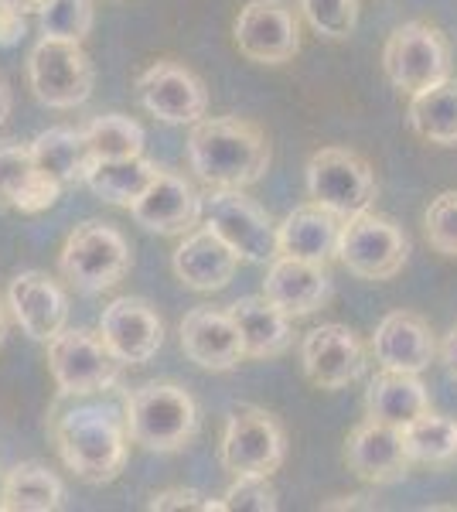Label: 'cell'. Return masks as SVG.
I'll return each instance as SVG.
<instances>
[{
    "label": "cell",
    "mask_w": 457,
    "mask_h": 512,
    "mask_svg": "<svg viewBox=\"0 0 457 512\" xmlns=\"http://www.w3.org/2000/svg\"><path fill=\"white\" fill-rule=\"evenodd\" d=\"M188 164L209 188H249L270 168V140L243 117H202L191 123Z\"/></svg>",
    "instance_id": "cell-1"
},
{
    "label": "cell",
    "mask_w": 457,
    "mask_h": 512,
    "mask_svg": "<svg viewBox=\"0 0 457 512\" xmlns=\"http://www.w3.org/2000/svg\"><path fill=\"white\" fill-rule=\"evenodd\" d=\"M52 437L65 468L89 485H106L127 465V417L110 403H72L55 410Z\"/></svg>",
    "instance_id": "cell-2"
},
{
    "label": "cell",
    "mask_w": 457,
    "mask_h": 512,
    "mask_svg": "<svg viewBox=\"0 0 457 512\" xmlns=\"http://www.w3.org/2000/svg\"><path fill=\"white\" fill-rule=\"evenodd\" d=\"M130 441L147 451H181L198 431L195 396L178 383H144L123 403Z\"/></svg>",
    "instance_id": "cell-3"
},
{
    "label": "cell",
    "mask_w": 457,
    "mask_h": 512,
    "mask_svg": "<svg viewBox=\"0 0 457 512\" xmlns=\"http://www.w3.org/2000/svg\"><path fill=\"white\" fill-rule=\"evenodd\" d=\"M130 243L110 222L89 219L76 226L58 253V270L72 287L86 294H103L130 274Z\"/></svg>",
    "instance_id": "cell-4"
},
{
    "label": "cell",
    "mask_w": 457,
    "mask_h": 512,
    "mask_svg": "<svg viewBox=\"0 0 457 512\" xmlns=\"http://www.w3.org/2000/svg\"><path fill=\"white\" fill-rule=\"evenodd\" d=\"M48 369L62 396H93L120 383L123 362L110 352L99 332L65 325L48 342Z\"/></svg>",
    "instance_id": "cell-5"
},
{
    "label": "cell",
    "mask_w": 457,
    "mask_h": 512,
    "mask_svg": "<svg viewBox=\"0 0 457 512\" xmlns=\"http://www.w3.org/2000/svg\"><path fill=\"white\" fill-rule=\"evenodd\" d=\"M307 195L342 219L359 216L372 209L379 195L376 171L348 147H321L307 161Z\"/></svg>",
    "instance_id": "cell-6"
},
{
    "label": "cell",
    "mask_w": 457,
    "mask_h": 512,
    "mask_svg": "<svg viewBox=\"0 0 457 512\" xmlns=\"http://www.w3.org/2000/svg\"><path fill=\"white\" fill-rule=\"evenodd\" d=\"M28 82L38 103L52 110H76L93 93V62L82 52V41L41 38L28 55Z\"/></svg>",
    "instance_id": "cell-7"
},
{
    "label": "cell",
    "mask_w": 457,
    "mask_h": 512,
    "mask_svg": "<svg viewBox=\"0 0 457 512\" xmlns=\"http://www.w3.org/2000/svg\"><path fill=\"white\" fill-rule=\"evenodd\" d=\"M386 79L403 93H423L437 82L451 79V45L437 28L423 21L400 24L382 48Z\"/></svg>",
    "instance_id": "cell-8"
},
{
    "label": "cell",
    "mask_w": 457,
    "mask_h": 512,
    "mask_svg": "<svg viewBox=\"0 0 457 512\" xmlns=\"http://www.w3.org/2000/svg\"><path fill=\"white\" fill-rule=\"evenodd\" d=\"M410 256V236L393 219L376 212H359L342 222L338 260L362 280H389L403 270Z\"/></svg>",
    "instance_id": "cell-9"
},
{
    "label": "cell",
    "mask_w": 457,
    "mask_h": 512,
    "mask_svg": "<svg viewBox=\"0 0 457 512\" xmlns=\"http://www.w3.org/2000/svg\"><path fill=\"white\" fill-rule=\"evenodd\" d=\"M202 222L226 239L239 260L270 263L280 253L277 226L253 198L243 195V188H212V195L202 198Z\"/></svg>",
    "instance_id": "cell-10"
},
{
    "label": "cell",
    "mask_w": 457,
    "mask_h": 512,
    "mask_svg": "<svg viewBox=\"0 0 457 512\" xmlns=\"http://www.w3.org/2000/svg\"><path fill=\"white\" fill-rule=\"evenodd\" d=\"M287 458L280 420L260 407H236L222 434V465L232 475H273Z\"/></svg>",
    "instance_id": "cell-11"
},
{
    "label": "cell",
    "mask_w": 457,
    "mask_h": 512,
    "mask_svg": "<svg viewBox=\"0 0 457 512\" xmlns=\"http://www.w3.org/2000/svg\"><path fill=\"white\" fill-rule=\"evenodd\" d=\"M236 48L249 62L284 65L301 52V24L284 0H249L232 24Z\"/></svg>",
    "instance_id": "cell-12"
},
{
    "label": "cell",
    "mask_w": 457,
    "mask_h": 512,
    "mask_svg": "<svg viewBox=\"0 0 457 512\" xmlns=\"http://www.w3.org/2000/svg\"><path fill=\"white\" fill-rule=\"evenodd\" d=\"M137 96L151 117L164 123H198L209 113V89L181 62L161 59L137 79Z\"/></svg>",
    "instance_id": "cell-13"
},
{
    "label": "cell",
    "mask_w": 457,
    "mask_h": 512,
    "mask_svg": "<svg viewBox=\"0 0 457 512\" xmlns=\"http://www.w3.org/2000/svg\"><path fill=\"white\" fill-rule=\"evenodd\" d=\"M99 335L123 366H144L164 345V321L140 297H116L103 308Z\"/></svg>",
    "instance_id": "cell-14"
},
{
    "label": "cell",
    "mask_w": 457,
    "mask_h": 512,
    "mask_svg": "<svg viewBox=\"0 0 457 512\" xmlns=\"http://www.w3.org/2000/svg\"><path fill=\"white\" fill-rule=\"evenodd\" d=\"M304 373L321 390H342L365 373V345L345 325L311 328L301 342Z\"/></svg>",
    "instance_id": "cell-15"
},
{
    "label": "cell",
    "mask_w": 457,
    "mask_h": 512,
    "mask_svg": "<svg viewBox=\"0 0 457 512\" xmlns=\"http://www.w3.org/2000/svg\"><path fill=\"white\" fill-rule=\"evenodd\" d=\"M345 465L355 478L369 485H389L400 482L410 472V454H406L403 431L382 420H365L355 427L345 441Z\"/></svg>",
    "instance_id": "cell-16"
},
{
    "label": "cell",
    "mask_w": 457,
    "mask_h": 512,
    "mask_svg": "<svg viewBox=\"0 0 457 512\" xmlns=\"http://www.w3.org/2000/svg\"><path fill=\"white\" fill-rule=\"evenodd\" d=\"M130 216L147 233L185 236L202 219V195L191 188L188 178L174 175V171H157V178L147 185V192L130 205Z\"/></svg>",
    "instance_id": "cell-17"
},
{
    "label": "cell",
    "mask_w": 457,
    "mask_h": 512,
    "mask_svg": "<svg viewBox=\"0 0 457 512\" xmlns=\"http://www.w3.org/2000/svg\"><path fill=\"white\" fill-rule=\"evenodd\" d=\"M181 349L209 373H229L246 359L243 338L226 308H195L181 318Z\"/></svg>",
    "instance_id": "cell-18"
},
{
    "label": "cell",
    "mask_w": 457,
    "mask_h": 512,
    "mask_svg": "<svg viewBox=\"0 0 457 512\" xmlns=\"http://www.w3.org/2000/svg\"><path fill=\"white\" fill-rule=\"evenodd\" d=\"M7 304L14 318L24 328V335L48 345L52 338L69 325V297L41 270H24L7 287Z\"/></svg>",
    "instance_id": "cell-19"
},
{
    "label": "cell",
    "mask_w": 457,
    "mask_h": 512,
    "mask_svg": "<svg viewBox=\"0 0 457 512\" xmlns=\"http://www.w3.org/2000/svg\"><path fill=\"white\" fill-rule=\"evenodd\" d=\"M263 297H270L290 318H304L331 301V277L324 263L277 253L270 260L267 280H263Z\"/></svg>",
    "instance_id": "cell-20"
},
{
    "label": "cell",
    "mask_w": 457,
    "mask_h": 512,
    "mask_svg": "<svg viewBox=\"0 0 457 512\" xmlns=\"http://www.w3.org/2000/svg\"><path fill=\"white\" fill-rule=\"evenodd\" d=\"M372 355L382 369H400V373H423L434 362L437 342L430 325L417 311H393L379 321L372 335Z\"/></svg>",
    "instance_id": "cell-21"
},
{
    "label": "cell",
    "mask_w": 457,
    "mask_h": 512,
    "mask_svg": "<svg viewBox=\"0 0 457 512\" xmlns=\"http://www.w3.org/2000/svg\"><path fill=\"white\" fill-rule=\"evenodd\" d=\"M171 267L191 291H222L236 277L239 253L205 226L198 233H185L181 246L171 256Z\"/></svg>",
    "instance_id": "cell-22"
},
{
    "label": "cell",
    "mask_w": 457,
    "mask_h": 512,
    "mask_svg": "<svg viewBox=\"0 0 457 512\" xmlns=\"http://www.w3.org/2000/svg\"><path fill=\"white\" fill-rule=\"evenodd\" d=\"M342 222V216H335L318 202L301 205L277 226V250L284 256H297V260L328 263L331 256H338Z\"/></svg>",
    "instance_id": "cell-23"
},
{
    "label": "cell",
    "mask_w": 457,
    "mask_h": 512,
    "mask_svg": "<svg viewBox=\"0 0 457 512\" xmlns=\"http://www.w3.org/2000/svg\"><path fill=\"white\" fill-rule=\"evenodd\" d=\"M226 311L239 328L246 359H273L290 349V315L270 297H239Z\"/></svg>",
    "instance_id": "cell-24"
},
{
    "label": "cell",
    "mask_w": 457,
    "mask_h": 512,
    "mask_svg": "<svg viewBox=\"0 0 457 512\" xmlns=\"http://www.w3.org/2000/svg\"><path fill=\"white\" fill-rule=\"evenodd\" d=\"M31 154H35L38 171H45L62 188L86 185V175L96 164L86 130H72V127H52L45 134H38L31 140Z\"/></svg>",
    "instance_id": "cell-25"
},
{
    "label": "cell",
    "mask_w": 457,
    "mask_h": 512,
    "mask_svg": "<svg viewBox=\"0 0 457 512\" xmlns=\"http://www.w3.org/2000/svg\"><path fill=\"white\" fill-rule=\"evenodd\" d=\"M365 410L372 420L382 424L406 427L413 417L430 410V393L420 383V373H400V369H382V373L369 383L365 393Z\"/></svg>",
    "instance_id": "cell-26"
},
{
    "label": "cell",
    "mask_w": 457,
    "mask_h": 512,
    "mask_svg": "<svg viewBox=\"0 0 457 512\" xmlns=\"http://www.w3.org/2000/svg\"><path fill=\"white\" fill-rule=\"evenodd\" d=\"M65 502V485L41 461H21L4 475L0 512H55Z\"/></svg>",
    "instance_id": "cell-27"
},
{
    "label": "cell",
    "mask_w": 457,
    "mask_h": 512,
    "mask_svg": "<svg viewBox=\"0 0 457 512\" xmlns=\"http://www.w3.org/2000/svg\"><path fill=\"white\" fill-rule=\"evenodd\" d=\"M410 130L420 140L440 147H454L457 144V79H444L437 86L413 93L410 99Z\"/></svg>",
    "instance_id": "cell-28"
},
{
    "label": "cell",
    "mask_w": 457,
    "mask_h": 512,
    "mask_svg": "<svg viewBox=\"0 0 457 512\" xmlns=\"http://www.w3.org/2000/svg\"><path fill=\"white\" fill-rule=\"evenodd\" d=\"M157 171L161 168H157L154 161H147L144 154H137V158H120V161H96L93 171L86 175V185H89V192L99 195L103 202L130 209V205L147 192V185L157 178Z\"/></svg>",
    "instance_id": "cell-29"
},
{
    "label": "cell",
    "mask_w": 457,
    "mask_h": 512,
    "mask_svg": "<svg viewBox=\"0 0 457 512\" xmlns=\"http://www.w3.org/2000/svg\"><path fill=\"white\" fill-rule=\"evenodd\" d=\"M403 444L410 461L417 465H451L457 461V420L447 414H427L413 417L410 424L400 427Z\"/></svg>",
    "instance_id": "cell-30"
},
{
    "label": "cell",
    "mask_w": 457,
    "mask_h": 512,
    "mask_svg": "<svg viewBox=\"0 0 457 512\" xmlns=\"http://www.w3.org/2000/svg\"><path fill=\"white\" fill-rule=\"evenodd\" d=\"M82 130H86L96 161H120L144 154V127L137 120L123 117V113H103V117L89 120Z\"/></svg>",
    "instance_id": "cell-31"
},
{
    "label": "cell",
    "mask_w": 457,
    "mask_h": 512,
    "mask_svg": "<svg viewBox=\"0 0 457 512\" xmlns=\"http://www.w3.org/2000/svg\"><path fill=\"white\" fill-rule=\"evenodd\" d=\"M41 35L62 41H86L96 24L93 0H52L45 11H38Z\"/></svg>",
    "instance_id": "cell-32"
},
{
    "label": "cell",
    "mask_w": 457,
    "mask_h": 512,
    "mask_svg": "<svg viewBox=\"0 0 457 512\" xmlns=\"http://www.w3.org/2000/svg\"><path fill=\"white\" fill-rule=\"evenodd\" d=\"M38 164L31 154V144L18 140H0V209H14V202L35 178Z\"/></svg>",
    "instance_id": "cell-33"
},
{
    "label": "cell",
    "mask_w": 457,
    "mask_h": 512,
    "mask_svg": "<svg viewBox=\"0 0 457 512\" xmlns=\"http://www.w3.org/2000/svg\"><path fill=\"white\" fill-rule=\"evenodd\" d=\"M304 21L328 41H345L359 21V0H297Z\"/></svg>",
    "instance_id": "cell-34"
},
{
    "label": "cell",
    "mask_w": 457,
    "mask_h": 512,
    "mask_svg": "<svg viewBox=\"0 0 457 512\" xmlns=\"http://www.w3.org/2000/svg\"><path fill=\"white\" fill-rule=\"evenodd\" d=\"M423 233H427V243L434 246L440 256H457V192L437 195L434 202L427 205Z\"/></svg>",
    "instance_id": "cell-35"
},
{
    "label": "cell",
    "mask_w": 457,
    "mask_h": 512,
    "mask_svg": "<svg viewBox=\"0 0 457 512\" xmlns=\"http://www.w3.org/2000/svg\"><path fill=\"white\" fill-rule=\"evenodd\" d=\"M222 502L229 512H273L277 489L270 485V475H236Z\"/></svg>",
    "instance_id": "cell-36"
},
{
    "label": "cell",
    "mask_w": 457,
    "mask_h": 512,
    "mask_svg": "<svg viewBox=\"0 0 457 512\" xmlns=\"http://www.w3.org/2000/svg\"><path fill=\"white\" fill-rule=\"evenodd\" d=\"M151 512H171V509H198V512H226V502L222 499H205L202 492L195 489H168L161 495H154L147 502Z\"/></svg>",
    "instance_id": "cell-37"
},
{
    "label": "cell",
    "mask_w": 457,
    "mask_h": 512,
    "mask_svg": "<svg viewBox=\"0 0 457 512\" xmlns=\"http://www.w3.org/2000/svg\"><path fill=\"white\" fill-rule=\"evenodd\" d=\"M65 188L58 185V181H52L45 175V171H35V178L28 181V188L21 192V198L14 202V209L18 212H28V216H35V212H45L52 209V205L58 202V195H62Z\"/></svg>",
    "instance_id": "cell-38"
},
{
    "label": "cell",
    "mask_w": 457,
    "mask_h": 512,
    "mask_svg": "<svg viewBox=\"0 0 457 512\" xmlns=\"http://www.w3.org/2000/svg\"><path fill=\"white\" fill-rule=\"evenodd\" d=\"M28 35V24H24L21 11H11V7H0V45L14 48L18 41Z\"/></svg>",
    "instance_id": "cell-39"
},
{
    "label": "cell",
    "mask_w": 457,
    "mask_h": 512,
    "mask_svg": "<svg viewBox=\"0 0 457 512\" xmlns=\"http://www.w3.org/2000/svg\"><path fill=\"white\" fill-rule=\"evenodd\" d=\"M440 359H444L447 373L457 379V325L444 335V342H440Z\"/></svg>",
    "instance_id": "cell-40"
},
{
    "label": "cell",
    "mask_w": 457,
    "mask_h": 512,
    "mask_svg": "<svg viewBox=\"0 0 457 512\" xmlns=\"http://www.w3.org/2000/svg\"><path fill=\"white\" fill-rule=\"evenodd\" d=\"M7 113H11V89H7V82L0 79V123L7 120Z\"/></svg>",
    "instance_id": "cell-41"
},
{
    "label": "cell",
    "mask_w": 457,
    "mask_h": 512,
    "mask_svg": "<svg viewBox=\"0 0 457 512\" xmlns=\"http://www.w3.org/2000/svg\"><path fill=\"white\" fill-rule=\"evenodd\" d=\"M0 7H11L21 14H35V0H0Z\"/></svg>",
    "instance_id": "cell-42"
},
{
    "label": "cell",
    "mask_w": 457,
    "mask_h": 512,
    "mask_svg": "<svg viewBox=\"0 0 457 512\" xmlns=\"http://www.w3.org/2000/svg\"><path fill=\"white\" fill-rule=\"evenodd\" d=\"M4 335H7V318H4V308H0V345H4Z\"/></svg>",
    "instance_id": "cell-43"
},
{
    "label": "cell",
    "mask_w": 457,
    "mask_h": 512,
    "mask_svg": "<svg viewBox=\"0 0 457 512\" xmlns=\"http://www.w3.org/2000/svg\"><path fill=\"white\" fill-rule=\"evenodd\" d=\"M48 4H52V0H35V14H38V11H45Z\"/></svg>",
    "instance_id": "cell-44"
},
{
    "label": "cell",
    "mask_w": 457,
    "mask_h": 512,
    "mask_svg": "<svg viewBox=\"0 0 457 512\" xmlns=\"http://www.w3.org/2000/svg\"><path fill=\"white\" fill-rule=\"evenodd\" d=\"M0 495H4V475H0Z\"/></svg>",
    "instance_id": "cell-45"
}]
</instances>
